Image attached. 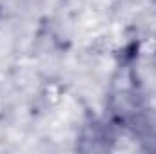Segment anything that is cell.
Wrapping results in <instances>:
<instances>
[{
	"instance_id": "cell-3",
	"label": "cell",
	"mask_w": 156,
	"mask_h": 154,
	"mask_svg": "<svg viewBox=\"0 0 156 154\" xmlns=\"http://www.w3.org/2000/svg\"><path fill=\"white\" fill-rule=\"evenodd\" d=\"M154 69H156V62H154Z\"/></svg>"
},
{
	"instance_id": "cell-2",
	"label": "cell",
	"mask_w": 156,
	"mask_h": 154,
	"mask_svg": "<svg viewBox=\"0 0 156 154\" xmlns=\"http://www.w3.org/2000/svg\"><path fill=\"white\" fill-rule=\"evenodd\" d=\"M2 20H4V11H2V7H0V27H2Z\"/></svg>"
},
{
	"instance_id": "cell-1",
	"label": "cell",
	"mask_w": 156,
	"mask_h": 154,
	"mask_svg": "<svg viewBox=\"0 0 156 154\" xmlns=\"http://www.w3.org/2000/svg\"><path fill=\"white\" fill-rule=\"evenodd\" d=\"M115 123L111 120H93L85 123L76 138V149L82 152H107L113 149L116 136H115Z\"/></svg>"
}]
</instances>
